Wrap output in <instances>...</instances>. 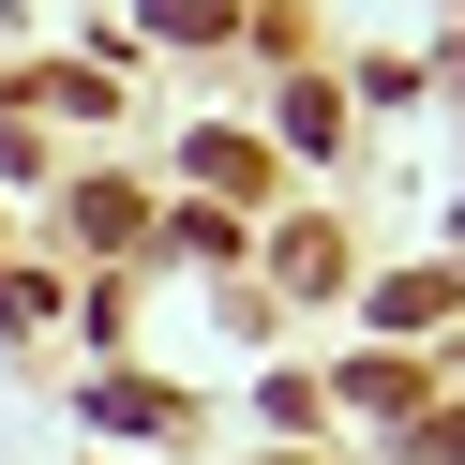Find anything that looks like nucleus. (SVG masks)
Instances as JSON below:
<instances>
[{
	"label": "nucleus",
	"mask_w": 465,
	"mask_h": 465,
	"mask_svg": "<svg viewBox=\"0 0 465 465\" xmlns=\"http://www.w3.org/2000/svg\"><path fill=\"white\" fill-rule=\"evenodd\" d=\"M450 301H465L450 271H405V285H391V301H375V315H391V331H435V315H450Z\"/></svg>",
	"instance_id": "nucleus-2"
},
{
	"label": "nucleus",
	"mask_w": 465,
	"mask_h": 465,
	"mask_svg": "<svg viewBox=\"0 0 465 465\" xmlns=\"http://www.w3.org/2000/svg\"><path fill=\"white\" fill-rule=\"evenodd\" d=\"M195 181L211 195H271V151H255V135H195Z\"/></svg>",
	"instance_id": "nucleus-1"
}]
</instances>
